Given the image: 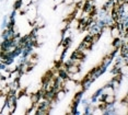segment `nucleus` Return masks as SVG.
I'll return each instance as SVG.
<instances>
[{
    "label": "nucleus",
    "instance_id": "f257e3e1",
    "mask_svg": "<svg viewBox=\"0 0 128 115\" xmlns=\"http://www.w3.org/2000/svg\"><path fill=\"white\" fill-rule=\"evenodd\" d=\"M78 82L72 80L70 78H67L64 80V83H62V89L66 91V92H72L74 90L76 85H77Z\"/></svg>",
    "mask_w": 128,
    "mask_h": 115
},
{
    "label": "nucleus",
    "instance_id": "39448f33",
    "mask_svg": "<svg viewBox=\"0 0 128 115\" xmlns=\"http://www.w3.org/2000/svg\"><path fill=\"white\" fill-rule=\"evenodd\" d=\"M0 115H11L10 108H9V106H8L7 104L1 108V111H0Z\"/></svg>",
    "mask_w": 128,
    "mask_h": 115
},
{
    "label": "nucleus",
    "instance_id": "423d86ee",
    "mask_svg": "<svg viewBox=\"0 0 128 115\" xmlns=\"http://www.w3.org/2000/svg\"><path fill=\"white\" fill-rule=\"evenodd\" d=\"M127 69H128L127 65H123L122 67H119V69L117 70V71L120 73L122 76H127Z\"/></svg>",
    "mask_w": 128,
    "mask_h": 115
},
{
    "label": "nucleus",
    "instance_id": "7ed1b4c3",
    "mask_svg": "<svg viewBox=\"0 0 128 115\" xmlns=\"http://www.w3.org/2000/svg\"><path fill=\"white\" fill-rule=\"evenodd\" d=\"M116 100H117V99H116L115 94H110V95H104L103 102L105 103V104H113Z\"/></svg>",
    "mask_w": 128,
    "mask_h": 115
},
{
    "label": "nucleus",
    "instance_id": "20e7f679",
    "mask_svg": "<svg viewBox=\"0 0 128 115\" xmlns=\"http://www.w3.org/2000/svg\"><path fill=\"white\" fill-rule=\"evenodd\" d=\"M28 95H30V99H31V101H32V103H33V104H37V103H38V101H40V99L42 98V96H40V94L38 92L30 93Z\"/></svg>",
    "mask_w": 128,
    "mask_h": 115
},
{
    "label": "nucleus",
    "instance_id": "0eeeda50",
    "mask_svg": "<svg viewBox=\"0 0 128 115\" xmlns=\"http://www.w3.org/2000/svg\"><path fill=\"white\" fill-rule=\"evenodd\" d=\"M62 4L65 6H70V5H74V0H64Z\"/></svg>",
    "mask_w": 128,
    "mask_h": 115
},
{
    "label": "nucleus",
    "instance_id": "f03ea898",
    "mask_svg": "<svg viewBox=\"0 0 128 115\" xmlns=\"http://www.w3.org/2000/svg\"><path fill=\"white\" fill-rule=\"evenodd\" d=\"M110 35L112 38H118L122 36V33H120V30L117 25H113L110 26Z\"/></svg>",
    "mask_w": 128,
    "mask_h": 115
}]
</instances>
